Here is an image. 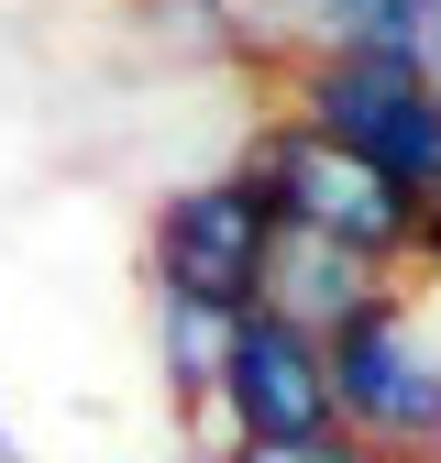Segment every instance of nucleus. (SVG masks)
Segmentation results:
<instances>
[{"label": "nucleus", "mask_w": 441, "mask_h": 463, "mask_svg": "<svg viewBox=\"0 0 441 463\" xmlns=\"http://www.w3.org/2000/svg\"><path fill=\"white\" fill-rule=\"evenodd\" d=\"M386 287H408V276H398V265H375V254H353V243H331V232H287V221H276L243 309H276V320H298V331L331 342L353 309H375Z\"/></svg>", "instance_id": "6"}, {"label": "nucleus", "mask_w": 441, "mask_h": 463, "mask_svg": "<svg viewBox=\"0 0 441 463\" xmlns=\"http://www.w3.org/2000/svg\"><path fill=\"white\" fill-rule=\"evenodd\" d=\"M0 463H44V452H23V441H12V452H0Z\"/></svg>", "instance_id": "11"}, {"label": "nucleus", "mask_w": 441, "mask_h": 463, "mask_svg": "<svg viewBox=\"0 0 441 463\" xmlns=\"http://www.w3.org/2000/svg\"><path fill=\"white\" fill-rule=\"evenodd\" d=\"M287 110L298 122H320L331 144H353L364 165H386L398 188H441V67H419V55H298L287 67Z\"/></svg>", "instance_id": "2"}, {"label": "nucleus", "mask_w": 441, "mask_h": 463, "mask_svg": "<svg viewBox=\"0 0 441 463\" xmlns=\"http://www.w3.org/2000/svg\"><path fill=\"white\" fill-rule=\"evenodd\" d=\"M419 276H441V188L419 199Z\"/></svg>", "instance_id": "9"}, {"label": "nucleus", "mask_w": 441, "mask_h": 463, "mask_svg": "<svg viewBox=\"0 0 441 463\" xmlns=\"http://www.w3.org/2000/svg\"><path fill=\"white\" fill-rule=\"evenodd\" d=\"M165 12H199V23H210V12H220V0H165Z\"/></svg>", "instance_id": "10"}, {"label": "nucleus", "mask_w": 441, "mask_h": 463, "mask_svg": "<svg viewBox=\"0 0 441 463\" xmlns=\"http://www.w3.org/2000/svg\"><path fill=\"white\" fill-rule=\"evenodd\" d=\"M320 354H331V420L375 463H441V342L419 331L408 287L353 309Z\"/></svg>", "instance_id": "3"}, {"label": "nucleus", "mask_w": 441, "mask_h": 463, "mask_svg": "<svg viewBox=\"0 0 441 463\" xmlns=\"http://www.w3.org/2000/svg\"><path fill=\"white\" fill-rule=\"evenodd\" d=\"M243 177L265 188V210L287 221V232H331V243H353L375 265L419 276V188H398L353 144H331L320 122H298L287 99H276V122L243 144Z\"/></svg>", "instance_id": "1"}, {"label": "nucleus", "mask_w": 441, "mask_h": 463, "mask_svg": "<svg viewBox=\"0 0 441 463\" xmlns=\"http://www.w3.org/2000/svg\"><path fill=\"white\" fill-rule=\"evenodd\" d=\"M220 463H375L353 430H320V441H220Z\"/></svg>", "instance_id": "8"}, {"label": "nucleus", "mask_w": 441, "mask_h": 463, "mask_svg": "<svg viewBox=\"0 0 441 463\" xmlns=\"http://www.w3.org/2000/svg\"><path fill=\"white\" fill-rule=\"evenodd\" d=\"M210 420H220V441H320V430H342V420H331V354H320V331L276 320V309H232Z\"/></svg>", "instance_id": "5"}, {"label": "nucleus", "mask_w": 441, "mask_h": 463, "mask_svg": "<svg viewBox=\"0 0 441 463\" xmlns=\"http://www.w3.org/2000/svg\"><path fill=\"white\" fill-rule=\"evenodd\" d=\"M220 342H232V309H220V298H177V287H155V364H165V386H177V409H210Z\"/></svg>", "instance_id": "7"}, {"label": "nucleus", "mask_w": 441, "mask_h": 463, "mask_svg": "<svg viewBox=\"0 0 441 463\" xmlns=\"http://www.w3.org/2000/svg\"><path fill=\"white\" fill-rule=\"evenodd\" d=\"M265 188L243 177V165H220V177H188L177 199H155L144 221V276L155 287H177V298H220V309H243L254 298V265H265Z\"/></svg>", "instance_id": "4"}, {"label": "nucleus", "mask_w": 441, "mask_h": 463, "mask_svg": "<svg viewBox=\"0 0 441 463\" xmlns=\"http://www.w3.org/2000/svg\"><path fill=\"white\" fill-rule=\"evenodd\" d=\"M0 452H12V430H0Z\"/></svg>", "instance_id": "12"}]
</instances>
